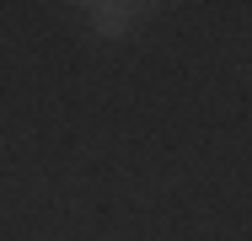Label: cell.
Wrapping results in <instances>:
<instances>
[{
	"label": "cell",
	"mask_w": 252,
	"mask_h": 241,
	"mask_svg": "<svg viewBox=\"0 0 252 241\" xmlns=\"http://www.w3.org/2000/svg\"><path fill=\"white\" fill-rule=\"evenodd\" d=\"M145 11H151V5H134V0H97V5H86V16H92V27H97L102 38L134 32V27L145 22Z\"/></svg>",
	"instance_id": "1"
}]
</instances>
